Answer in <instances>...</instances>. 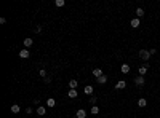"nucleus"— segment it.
I'll use <instances>...</instances> for the list:
<instances>
[{
  "label": "nucleus",
  "instance_id": "5701e85b",
  "mask_svg": "<svg viewBox=\"0 0 160 118\" xmlns=\"http://www.w3.org/2000/svg\"><path fill=\"white\" fill-rule=\"evenodd\" d=\"M40 75H42V77H43V78H45V77H47V72H45V70H43V69H42V70H40Z\"/></svg>",
  "mask_w": 160,
  "mask_h": 118
},
{
  "label": "nucleus",
  "instance_id": "a211bd4d",
  "mask_svg": "<svg viewBox=\"0 0 160 118\" xmlns=\"http://www.w3.org/2000/svg\"><path fill=\"white\" fill-rule=\"evenodd\" d=\"M11 112L18 113V112H19V105H16V104H15V105H11Z\"/></svg>",
  "mask_w": 160,
  "mask_h": 118
},
{
  "label": "nucleus",
  "instance_id": "20e7f679",
  "mask_svg": "<svg viewBox=\"0 0 160 118\" xmlns=\"http://www.w3.org/2000/svg\"><path fill=\"white\" fill-rule=\"evenodd\" d=\"M134 83L138 86H143L144 85V77H136V78H134Z\"/></svg>",
  "mask_w": 160,
  "mask_h": 118
},
{
  "label": "nucleus",
  "instance_id": "1a4fd4ad",
  "mask_svg": "<svg viewBox=\"0 0 160 118\" xmlns=\"http://www.w3.org/2000/svg\"><path fill=\"white\" fill-rule=\"evenodd\" d=\"M146 72H147V64H146V65H141V67H139V75H141V77H143Z\"/></svg>",
  "mask_w": 160,
  "mask_h": 118
},
{
  "label": "nucleus",
  "instance_id": "412c9836",
  "mask_svg": "<svg viewBox=\"0 0 160 118\" xmlns=\"http://www.w3.org/2000/svg\"><path fill=\"white\" fill-rule=\"evenodd\" d=\"M54 5H56V6H64V0H56V2H54Z\"/></svg>",
  "mask_w": 160,
  "mask_h": 118
},
{
  "label": "nucleus",
  "instance_id": "0eeeda50",
  "mask_svg": "<svg viewBox=\"0 0 160 118\" xmlns=\"http://www.w3.org/2000/svg\"><path fill=\"white\" fill-rule=\"evenodd\" d=\"M130 24H131V27H134V29L141 26V22H139V19H138V18H136V19H131V22H130Z\"/></svg>",
  "mask_w": 160,
  "mask_h": 118
},
{
  "label": "nucleus",
  "instance_id": "f257e3e1",
  "mask_svg": "<svg viewBox=\"0 0 160 118\" xmlns=\"http://www.w3.org/2000/svg\"><path fill=\"white\" fill-rule=\"evenodd\" d=\"M139 58L143 59V61H147V59L150 58V53L147 49H141V51H139Z\"/></svg>",
  "mask_w": 160,
  "mask_h": 118
},
{
  "label": "nucleus",
  "instance_id": "2eb2a0df",
  "mask_svg": "<svg viewBox=\"0 0 160 118\" xmlns=\"http://www.w3.org/2000/svg\"><path fill=\"white\" fill-rule=\"evenodd\" d=\"M125 86H127V83H125V81H118L117 85H115V88H117V89H123Z\"/></svg>",
  "mask_w": 160,
  "mask_h": 118
},
{
  "label": "nucleus",
  "instance_id": "b1692460",
  "mask_svg": "<svg viewBox=\"0 0 160 118\" xmlns=\"http://www.w3.org/2000/svg\"><path fill=\"white\" fill-rule=\"evenodd\" d=\"M43 81H45V83H50V81H51V78H50V77H45V78H43Z\"/></svg>",
  "mask_w": 160,
  "mask_h": 118
},
{
  "label": "nucleus",
  "instance_id": "9b49d317",
  "mask_svg": "<svg viewBox=\"0 0 160 118\" xmlns=\"http://www.w3.org/2000/svg\"><path fill=\"white\" fill-rule=\"evenodd\" d=\"M32 43H34V40H32V38H24V46H26V48H29Z\"/></svg>",
  "mask_w": 160,
  "mask_h": 118
},
{
  "label": "nucleus",
  "instance_id": "39448f33",
  "mask_svg": "<svg viewBox=\"0 0 160 118\" xmlns=\"http://www.w3.org/2000/svg\"><path fill=\"white\" fill-rule=\"evenodd\" d=\"M69 86H70V89H75V88H77V86H79V81H77V80H74V78H72V80L69 81Z\"/></svg>",
  "mask_w": 160,
  "mask_h": 118
},
{
  "label": "nucleus",
  "instance_id": "f03ea898",
  "mask_svg": "<svg viewBox=\"0 0 160 118\" xmlns=\"http://www.w3.org/2000/svg\"><path fill=\"white\" fill-rule=\"evenodd\" d=\"M67 96H69L70 99H75V97L79 96V93H77V89H69V93H67Z\"/></svg>",
  "mask_w": 160,
  "mask_h": 118
},
{
  "label": "nucleus",
  "instance_id": "423d86ee",
  "mask_svg": "<svg viewBox=\"0 0 160 118\" xmlns=\"http://www.w3.org/2000/svg\"><path fill=\"white\" fill-rule=\"evenodd\" d=\"M85 117H86V112L83 110V108L77 110V118H85Z\"/></svg>",
  "mask_w": 160,
  "mask_h": 118
},
{
  "label": "nucleus",
  "instance_id": "4be33fe9",
  "mask_svg": "<svg viewBox=\"0 0 160 118\" xmlns=\"http://www.w3.org/2000/svg\"><path fill=\"white\" fill-rule=\"evenodd\" d=\"M96 101H98V99H96V96H91L90 97V102H91V104H96Z\"/></svg>",
  "mask_w": 160,
  "mask_h": 118
},
{
  "label": "nucleus",
  "instance_id": "f3484780",
  "mask_svg": "<svg viewBox=\"0 0 160 118\" xmlns=\"http://www.w3.org/2000/svg\"><path fill=\"white\" fill-rule=\"evenodd\" d=\"M45 112H47V110H45V107H38L37 108V115H45Z\"/></svg>",
  "mask_w": 160,
  "mask_h": 118
},
{
  "label": "nucleus",
  "instance_id": "7ed1b4c3",
  "mask_svg": "<svg viewBox=\"0 0 160 118\" xmlns=\"http://www.w3.org/2000/svg\"><path fill=\"white\" fill-rule=\"evenodd\" d=\"M29 54H31V53H29L27 49H22V51H19V58H21V59H27V58H29Z\"/></svg>",
  "mask_w": 160,
  "mask_h": 118
},
{
  "label": "nucleus",
  "instance_id": "4468645a",
  "mask_svg": "<svg viewBox=\"0 0 160 118\" xmlns=\"http://www.w3.org/2000/svg\"><path fill=\"white\" fill-rule=\"evenodd\" d=\"M146 104H147V101H146V99H143V97H141V99H138V105H139V107H146Z\"/></svg>",
  "mask_w": 160,
  "mask_h": 118
},
{
  "label": "nucleus",
  "instance_id": "dca6fc26",
  "mask_svg": "<svg viewBox=\"0 0 160 118\" xmlns=\"http://www.w3.org/2000/svg\"><path fill=\"white\" fill-rule=\"evenodd\" d=\"M47 104H48V107H54V104H56V101H54L53 97H50V99L47 101Z\"/></svg>",
  "mask_w": 160,
  "mask_h": 118
},
{
  "label": "nucleus",
  "instance_id": "6ab92c4d",
  "mask_svg": "<svg viewBox=\"0 0 160 118\" xmlns=\"http://www.w3.org/2000/svg\"><path fill=\"white\" fill-rule=\"evenodd\" d=\"M91 113H93V115H98V113H99V108L96 107V105H93V107H91Z\"/></svg>",
  "mask_w": 160,
  "mask_h": 118
},
{
  "label": "nucleus",
  "instance_id": "6e6552de",
  "mask_svg": "<svg viewBox=\"0 0 160 118\" xmlns=\"http://www.w3.org/2000/svg\"><path fill=\"white\" fill-rule=\"evenodd\" d=\"M93 75H95L96 78H99V77L102 75V70L101 69H93Z\"/></svg>",
  "mask_w": 160,
  "mask_h": 118
},
{
  "label": "nucleus",
  "instance_id": "f8f14e48",
  "mask_svg": "<svg viewBox=\"0 0 160 118\" xmlns=\"http://www.w3.org/2000/svg\"><path fill=\"white\" fill-rule=\"evenodd\" d=\"M83 93H85V94H93V86H85V89H83Z\"/></svg>",
  "mask_w": 160,
  "mask_h": 118
},
{
  "label": "nucleus",
  "instance_id": "ddd939ff",
  "mask_svg": "<svg viewBox=\"0 0 160 118\" xmlns=\"http://www.w3.org/2000/svg\"><path fill=\"white\" fill-rule=\"evenodd\" d=\"M106 81H107V77L106 75H101L99 78H98V83H99V85H104Z\"/></svg>",
  "mask_w": 160,
  "mask_h": 118
},
{
  "label": "nucleus",
  "instance_id": "aec40b11",
  "mask_svg": "<svg viewBox=\"0 0 160 118\" xmlns=\"http://www.w3.org/2000/svg\"><path fill=\"white\" fill-rule=\"evenodd\" d=\"M136 15H138V18L144 16V10H143V8H138V10H136Z\"/></svg>",
  "mask_w": 160,
  "mask_h": 118
},
{
  "label": "nucleus",
  "instance_id": "9d476101",
  "mask_svg": "<svg viewBox=\"0 0 160 118\" xmlns=\"http://www.w3.org/2000/svg\"><path fill=\"white\" fill-rule=\"evenodd\" d=\"M120 70H122L123 74H128V72H130V65H128V64H122Z\"/></svg>",
  "mask_w": 160,
  "mask_h": 118
}]
</instances>
